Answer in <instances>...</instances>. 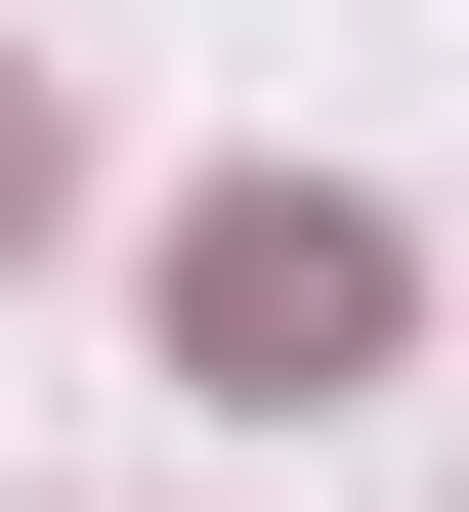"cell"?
<instances>
[{
  "label": "cell",
  "mask_w": 469,
  "mask_h": 512,
  "mask_svg": "<svg viewBox=\"0 0 469 512\" xmlns=\"http://www.w3.org/2000/svg\"><path fill=\"white\" fill-rule=\"evenodd\" d=\"M384 342H427V256H384L342 171H214V214H171V384L299 427V384H384Z\"/></svg>",
  "instance_id": "6da1fadb"
},
{
  "label": "cell",
  "mask_w": 469,
  "mask_h": 512,
  "mask_svg": "<svg viewBox=\"0 0 469 512\" xmlns=\"http://www.w3.org/2000/svg\"><path fill=\"white\" fill-rule=\"evenodd\" d=\"M43 171H86V128H43V86H0V256H43Z\"/></svg>",
  "instance_id": "7a4b0ae2"
}]
</instances>
